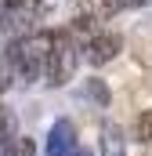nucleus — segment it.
Returning a JSON list of instances; mask_svg holds the SVG:
<instances>
[{
  "label": "nucleus",
  "mask_w": 152,
  "mask_h": 156,
  "mask_svg": "<svg viewBox=\"0 0 152 156\" xmlns=\"http://www.w3.org/2000/svg\"><path fill=\"white\" fill-rule=\"evenodd\" d=\"M0 156H36V145H33V138L15 134V138H7L0 145Z\"/></svg>",
  "instance_id": "6"
},
{
  "label": "nucleus",
  "mask_w": 152,
  "mask_h": 156,
  "mask_svg": "<svg viewBox=\"0 0 152 156\" xmlns=\"http://www.w3.org/2000/svg\"><path fill=\"white\" fill-rule=\"evenodd\" d=\"M80 47L69 37V29H33L7 44V62L11 73L22 83H47L62 87L69 83L80 66Z\"/></svg>",
  "instance_id": "1"
},
{
  "label": "nucleus",
  "mask_w": 152,
  "mask_h": 156,
  "mask_svg": "<svg viewBox=\"0 0 152 156\" xmlns=\"http://www.w3.org/2000/svg\"><path fill=\"white\" fill-rule=\"evenodd\" d=\"M138 4H145V0H119V11L123 7H138Z\"/></svg>",
  "instance_id": "10"
},
{
  "label": "nucleus",
  "mask_w": 152,
  "mask_h": 156,
  "mask_svg": "<svg viewBox=\"0 0 152 156\" xmlns=\"http://www.w3.org/2000/svg\"><path fill=\"white\" fill-rule=\"evenodd\" d=\"M65 29H69V37L76 40L80 55H83L91 66H105V62H112L116 55L123 51V37H119V33H112V29H109L105 22H98V18L76 15Z\"/></svg>",
  "instance_id": "2"
},
{
  "label": "nucleus",
  "mask_w": 152,
  "mask_h": 156,
  "mask_svg": "<svg viewBox=\"0 0 152 156\" xmlns=\"http://www.w3.org/2000/svg\"><path fill=\"white\" fill-rule=\"evenodd\" d=\"M47 156H91L87 149H80V138H76V127L69 120H58L47 134Z\"/></svg>",
  "instance_id": "3"
},
{
  "label": "nucleus",
  "mask_w": 152,
  "mask_h": 156,
  "mask_svg": "<svg viewBox=\"0 0 152 156\" xmlns=\"http://www.w3.org/2000/svg\"><path fill=\"white\" fill-rule=\"evenodd\" d=\"M76 15H87V18H98V22H109L116 11H119V0H73Z\"/></svg>",
  "instance_id": "4"
},
{
  "label": "nucleus",
  "mask_w": 152,
  "mask_h": 156,
  "mask_svg": "<svg viewBox=\"0 0 152 156\" xmlns=\"http://www.w3.org/2000/svg\"><path fill=\"white\" fill-rule=\"evenodd\" d=\"M98 145H102V156H127V145H123V131H119V123H102V138H98Z\"/></svg>",
  "instance_id": "5"
},
{
  "label": "nucleus",
  "mask_w": 152,
  "mask_h": 156,
  "mask_svg": "<svg viewBox=\"0 0 152 156\" xmlns=\"http://www.w3.org/2000/svg\"><path fill=\"white\" fill-rule=\"evenodd\" d=\"M15 83V73H11V62H7V47H0V94Z\"/></svg>",
  "instance_id": "9"
},
{
  "label": "nucleus",
  "mask_w": 152,
  "mask_h": 156,
  "mask_svg": "<svg viewBox=\"0 0 152 156\" xmlns=\"http://www.w3.org/2000/svg\"><path fill=\"white\" fill-rule=\"evenodd\" d=\"M134 134H138L141 145H149V149H152V109H145L141 116L134 120Z\"/></svg>",
  "instance_id": "7"
},
{
  "label": "nucleus",
  "mask_w": 152,
  "mask_h": 156,
  "mask_svg": "<svg viewBox=\"0 0 152 156\" xmlns=\"http://www.w3.org/2000/svg\"><path fill=\"white\" fill-rule=\"evenodd\" d=\"M15 134H18V120H15V113L7 105H0V145L7 138H15Z\"/></svg>",
  "instance_id": "8"
}]
</instances>
